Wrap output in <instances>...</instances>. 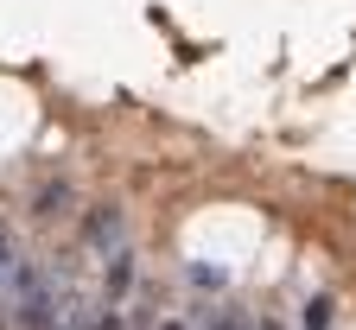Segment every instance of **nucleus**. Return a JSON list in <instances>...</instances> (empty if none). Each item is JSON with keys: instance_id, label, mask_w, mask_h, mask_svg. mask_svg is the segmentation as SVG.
<instances>
[{"instance_id": "7ed1b4c3", "label": "nucleus", "mask_w": 356, "mask_h": 330, "mask_svg": "<svg viewBox=\"0 0 356 330\" xmlns=\"http://www.w3.org/2000/svg\"><path fill=\"white\" fill-rule=\"evenodd\" d=\"M70 204H76V191L58 178V184H44V191L32 197V216H44V222H51V216H70Z\"/></svg>"}, {"instance_id": "39448f33", "label": "nucleus", "mask_w": 356, "mask_h": 330, "mask_svg": "<svg viewBox=\"0 0 356 330\" xmlns=\"http://www.w3.org/2000/svg\"><path fill=\"white\" fill-rule=\"evenodd\" d=\"M305 330H331V299H312L305 305Z\"/></svg>"}, {"instance_id": "f257e3e1", "label": "nucleus", "mask_w": 356, "mask_h": 330, "mask_svg": "<svg viewBox=\"0 0 356 330\" xmlns=\"http://www.w3.org/2000/svg\"><path fill=\"white\" fill-rule=\"evenodd\" d=\"M83 242L96 248V254H121L127 248V216L115 204H96V210L83 216Z\"/></svg>"}, {"instance_id": "f03ea898", "label": "nucleus", "mask_w": 356, "mask_h": 330, "mask_svg": "<svg viewBox=\"0 0 356 330\" xmlns=\"http://www.w3.org/2000/svg\"><path fill=\"white\" fill-rule=\"evenodd\" d=\"M127 286H134V254L121 248V254H108V273H102V305H115Z\"/></svg>"}, {"instance_id": "6e6552de", "label": "nucleus", "mask_w": 356, "mask_h": 330, "mask_svg": "<svg viewBox=\"0 0 356 330\" xmlns=\"http://www.w3.org/2000/svg\"><path fill=\"white\" fill-rule=\"evenodd\" d=\"M254 330H280V324H274V317H261V324H254Z\"/></svg>"}, {"instance_id": "0eeeda50", "label": "nucleus", "mask_w": 356, "mask_h": 330, "mask_svg": "<svg viewBox=\"0 0 356 330\" xmlns=\"http://www.w3.org/2000/svg\"><path fill=\"white\" fill-rule=\"evenodd\" d=\"M153 330H185V324H178V317H165V324H153Z\"/></svg>"}, {"instance_id": "423d86ee", "label": "nucleus", "mask_w": 356, "mask_h": 330, "mask_svg": "<svg viewBox=\"0 0 356 330\" xmlns=\"http://www.w3.org/2000/svg\"><path fill=\"white\" fill-rule=\"evenodd\" d=\"M210 330H254V324H248L242 311H216V317H210Z\"/></svg>"}, {"instance_id": "20e7f679", "label": "nucleus", "mask_w": 356, "mask_h": 330, "mask_svg": "<svg viewBox=\"0 0 356 330\" xmlns=\"http://www.w3.org/2000/svg\"><path fill=\"white\" fill-rule=\"evenodd\" d=\"M13 279H19V248H13V235L0 229V299L13 292Z\"/></svg>"}]
</instances>
